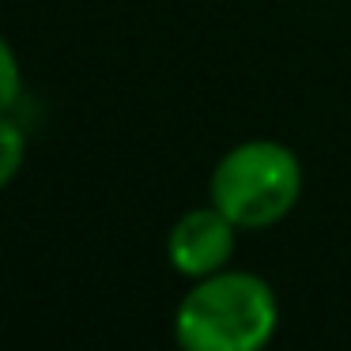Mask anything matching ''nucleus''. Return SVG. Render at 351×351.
<instances>
[{"mask_svg": "<svg viewBox=\"0 0 351 351\" xmlns=\"http://www.w3.org/2000/svg\"><path fill=\"white\" fill-rule=\"evenodd\" d=\"M19 95H23V69H19L12 42L0 34V114H8L19 102Z\"/></svg>", "mask_w": 351, "mask_h": 351, "instance_id": "obj_5", "label": "nucleus"}, {"mask_svg": "<svg viewBox=\"0 0 351 351\" xmlns=\"http://www.w3.org/2000/svg\"><path fill=\"white\" fill-rule=\"evenodd\" d=\"M280 328V302L265 276L223 268L204 280L174 310V340L185 351H261Z\"/></svg>", "mask_w": 351, "mask_h": 351, "instance_id": "obj_1", "label": "nucleus"}, {"mask_svg": "<svg viewBox=\"0 0 351 351\" xmlns=\"http://www.w3.org/2000/svg\"><path fill=\"white\" fill-rule=\"evenodd\" d=\"M27 159V136L8 114H0V189H8Z\"/></svg>", "mask_w": 351, "mask_h": 351, "instance_id": "obj_4", "label": "nucleus"}, {"mask_svg": "<svg viewBox=\"0 0 351 351\" xmlns=\"http://www.w3.org/2000/svg\"><path fill=\"white\" fill-rule=\"evenodd\" d=\"M234 234L238 227L219 212L215 204L193 208L178 215V223L167 234V261L185 280H204L212 272H223L234 257Z\"/></svg>", "mask_w": 351, "mask_h": 351, "instance_id": "obj_3", "label": "nucleus"}, {"mask_svg": "<svg viewBox=\"0 0 351 351\" xmlns=\"http://www.w3.org/2000/svg\"><path fill=\"white\" fill-rule=\"evenodd\" d=\"M208 197L238 230H265L295 212L302 162L280 140H242L215 162Z\"/></svg>", "mask_w": 351, "mask_h": 351, "instance_id": "obj_2", "label": "nucleus"}]
</instances>
